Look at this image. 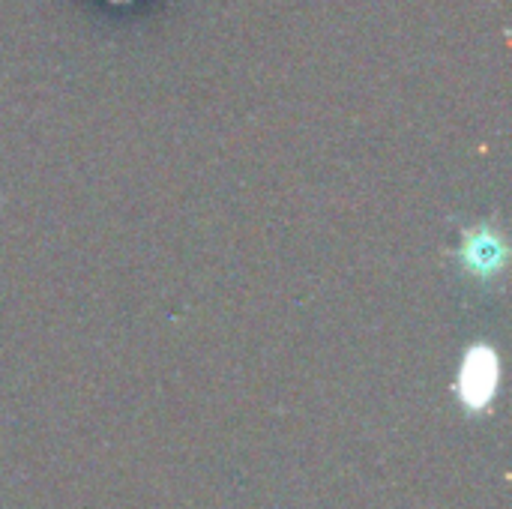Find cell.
Wrapping results in <instances>:
<instances>
[{
  "instance_id": "obj_1",
  "label": "cell",
  "mask_w": 512,
  "mask_h": 509,
  "mask_svg": "<svg viewBox=\"0 0 512 509\" xmlns=\"http://www.w3.org/2000/svg\"><path fill=\"white\" fill-rule=\"evenodd\" d=\"M495 384H498V366H495V357L492 351L486 348H477L465 369H462V399L471 405V408H483L492 393H495Z\"/></svg>"
}]
</instances>
